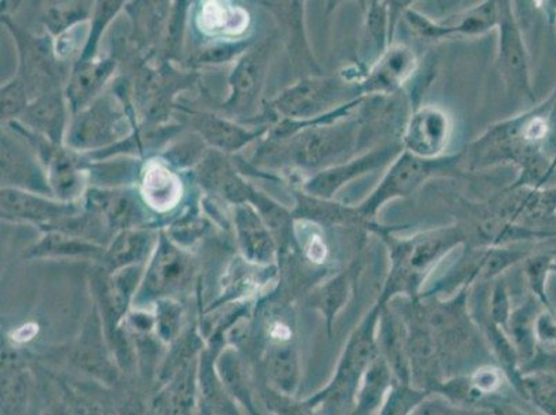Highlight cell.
<instances>
[{
	"instance_id": "obj_1",
	"label": "cell",
	"mask_w": 556,
	"mask_h": 415,
	"mask_svg": "<svg viewBox=\"0 0 556 415\" xmlns=\"http://www.w3.org/2000/svg\"><path fill=\"white\" fill-rule=\"evenodd\" d=\"M462 241L464 232L457 227L429 231L409 240H392L393 267L379 303L383 305L389 297L396 293H416L428 273Z\"/></svg>"
},
{
	"instance_id": "obj_2",
	"label": "cell",
	"mask_w": 556,
	"mask_h": 415,
	"mask_svg": "<svg viewBox=\"0 0 556 415\" xmlns=\"http://www.w3.org/2000/svg\"><path fill=\"white\" fill-rule=\"evenodd\" d=\"M383 306L386 305L378 303L349 339L345 352L338 364L336 377L326 391L315 399V402L325 403L323 406H326L331 414L341 415L345 410L355 407L364 376L379 356L377 328Z\"/></svg>"
},
{
	"instance_id": "obj_3",
	"label": "cell",
	"mask_w": 556,
	"mask_h": 415,
	"mask_svg": "<svg viewBox=\"0 0 556 415\" xmlns=\"http://www.w3.org/2000/svg\"><path fill=\"white\" fill-rule=\"evenodd\" d=\"M362 101L363 99L349 101L331 113L300 124L301 128L302 126L306 128L288 144L286 151L288 160L303 168H321V166L331 165L333 161L351 151L355 141L356 126L351 123L336 125L332 123L348 115L349 111L355 109Z\"/></svg>"
},
{
	"instance_id": "obj_4",
	"label": "cell",
	"mask_w": 556,
	"mask_h": 415,
	"mask_svg": "<svg viewBox=\"0 0 556 415\" xmlns=\"http://www.w3.org/2000/svg\"><path fill=\"white\" fill-rule=\"evenodd\" d=\"M459 159H462V154L447 156V159L426 160L404 150L401 159L393 162L391 169L372 196L357 208L358 214L363 219L372 217L386 202L397 199V197L413 194L429 177L437 175L438 172L452 168Z\"/></svg>"
},
{
	"instance_id": "obj_5",
	"label": "cell",
	"mask_w": 556,
	"mask_h": 415,
	"mask_svg": "<svg viewBox=\"0 0 556 415\" xmlns=\"http://www.w3.org/2000/svg\"><path fill=\"white\" fill-rule=\"evenodd\" d=\"M128 129V121L118 105L111 99H101L75 121L68 143L77 149L104 146L124 138Z\"/></svg>"
},
{
	"instance_id": "obj_6",
	"label": "cell",
	"mask_w": 556,
	"mask_h": 415,
	"mask_svg": "<svg viewBox=\"0 0 556 415\" xmlns=\"http://www.w3.org/2000/svg\"><path fill=\"white\" fill-rule=\"evenodd\" d=\"M342 95L336 79H306L278 96L273 108L288 118L315 120Z\"/></svg>"
},
{
	"instance_id": "obj_7",
	"label": "cell",
	"mask_w": 556,
	"mask_h": 415,
	"mask_svg": "<svg viewBox=\"0 0 556 415\" xmlns=\"http://www.w3.org/2000/svg\"><path fill=\"white\" fill-rule=\"evenodd\" d=\"M500 25V65L504 77L515 89L520 90L529 99H534L530 85L528 53H526L522 34L515 20L509 3H498Z\"/></svg>"
},
{
	"instance_id": "obj_8",
	"label": "cell",
	"mask_w": 556,
	"mask_h": 415,
	"mask_svg": "<svg viewBox=\"0 0 556 415\" xmlns=\"http://www.w3.org/2000/svg\"><path fill=\"white\" fill-rule=\"evenodd\" d=\"M452 136V123L444 111L427 105L414 113L404 131L406 151L419 159L433 160L446 149Z\"/></svg>"
},
{
	"instance_id": "obj_9",
	"label": "cell",
	"mask_w": 556,
	"mask_h": 415,
	"mask_svg": "<svg viewBox=\"0 0 556 415\" xmlns=\"http://www.w3.org/2000/svg\"><path fill=\"white\" fill-rule=\"evenodd\" d=\"M399 151H401L399 144L382 147V149L374 150L370 154L362 155L361 159L348 162V164L318 172L315 177L307 181L305 191L311 197H316V199L330 200L349 181L387 165L399 154Z\"/></svg>"
},
{
	"instance_id": "obj_10",
	"label": "cell",
	"mask_w": 556,
	"mask_h": 415,
	"mask_svg": "<svg viewBox=\"0 0 556 415\" xmlns=\"http://www.w3.org/2000/svg\"><path fill=\"white\" fill-rule=\"evenodd\" d=\"M406 18L414 32L422 38L439 39L454 34L478 35L489 32L497 24L498 7L494 2L484 3L465 16L458 17V23L450 20L446 24H434L414 10H407Z\"/></svg>"
},
{
	"instance_id": "obj_11",
	"label": "cell",
	"mask_w": 556,
	"mask_h": 415,
	"mask_svg": "<svg viewBox=\"0 0 556 415\" xmlns=\"http://www.w3.org/2000/svg\"><path fill=\"white\" fill-rule=\"evenodd\" d=\"M75 214L73 206L55 204L40 197L14 189L2 190V216L7 219H25L38 224H52L70 219Z\"/></svg>"
},
{
	"instance_id": "obj_12",
	"label": "cell",
	"mask_w": 556,
	"mask_h": 415,
	"mask_svg": "<svg viewBox=\"0 0 556 415\" xmlns=\"http://www.w3.org/2000/svg\"><path fill=\"white\" fill-rule=\"evenodd\" d=\"M267 54H269V47L261 45L260 48L248 53L237 65L230 80L232 92L229 108L240 111L254 103L260 93L263 77H265Z\"/></svg>"
},
{
	"instance_id": "obj_13",
	"label": "cell",
	"mask_w": 556,
	"mask_h": 415,
	"mask_svg": "<svg viewBox=\"0 0 556 415\" xmlns=\"http://www.w3.org/2000/svg\"><path fill=\"white\" fill-rule=\"evenodd\" d=\"M416 64V55L413 54L412 50L404 47L389 49L379 59L367 80H364L362 88L366 92L393 90L413 74Z\"/></svg>"
},
{
	"instance_id": "obj_14",
	"label": "cell",
	"mask_w": 556,
	"mask_h": 415,
	"mask_svg": "<svg viewBox=\"0 0 556 415\" xmlns=\"http://www.w3.org/2000/svg\"><path fill=\"white\" fill-rule=\"evenodd\" d=\"M184 186L178 175L164 165L149 166L141 184V194L149 206L159 212H166L178 205Z\"/></svg>"
},
{
	"instance_id": "obj_15",
	"label": "cell",
	"mask_w": 556,
	"mask_h": 415,
	"mask_svg": "<svg viewBox=\"0 0 556 415\" xmlns=\"http://www.w3.org/2000/svg\"><path fill=\"white\" fill-rule=\"evenodd\" d=\"M2 180L13 181L29 189L47 191V181L28 153L22 146L4 136L2 139Z\"/></svg>"
},
{
	"instance_id": "obj_16",
	"label": "cell",
	"mask_w": 556,
	"mask_h": 415,
	"mask_svg": "<svg viewBox=\"0 0 556 415\" xmlns=\"http://www.w3.org/2000/svg\"><path fill=\"white\" fill-rule=\"evenodd\" d=\"M540 313L538 302L534 301H528L510 313L507 327L510 342L517 351L519 362L525 363V367L538 356L539 342L535 337V322H538Z\"/></svg>"
},
{
	"instance_id": "obj_17",
	"label": "cell",
	"mask_w": 556,
	"mask_h": 415,
	"mask_svg": "<svg viewBox=\"0 0 556 415\" xmlns=\"http://www.w3.org/2000/svg\"><path fill=\"white\" fill-rule=\"evenodd\" d=\"M392 374L386 359L379 354L364 376L357 393V406L351 415H372L381 407L392 389Z\"/></svg>"
},
{
	"instance_id": "obj_18",
	"label": "cell",
	"mask_w": 556,
	"mask_h": 415,
	"mask_svg": "<svg viewBox=\"0 0 556 415\" xmlns=\"http://www.w3.org/2000/svg\"><path fill=\"white\" fill-rule=\"evenodd\" d=\"M236 224L245 254L256 262L270 260L273 241L260 215L250 206L240 205L237 208Z\"/></svg>"
},
{
	"instance_id": "obj_19",
	"label": "cell",
	"mask_w": 556,
	"mask_h": 415,
	"mask_svg": "<svg viewBox=\"0 0 556 415\" xmlns=\"http://www.w3.org/2000/svg\"><path fill=\"white\" fill-rule=\"evenodd\" d=\"M89 204L108 217L110 224L115 227L126 229L139 224L141 219L138 201L129 192L92 191L89 194Z\"/></svg>"
},
{
	"instance_id": "obj_20",
	"label": "cell",
	"mask_w": 556,
	"mask_h": 415,
	"mask_svg": "<svg viewBox=\"0 0 556 415\" xmlns=\"http://www.w3.org/2000/svg\"><path fill=\"white\" fill-rule=\"evenodd\" d=\"M199 24L205 33L239 35L245 32L250 16L241 8L222 2H206L201 9Z\"/></svg>"
},
{
	"instance_id": "obj_21",
	"label": "cell",
	"mask_w": 556,
	"mask_h": 415,
	"mask_svg": "<svg viewBox=\"0 0 556 415\" xmlns=\"http://www.w3.org/2000/svg\"><path fill=\"white\" fill-rule=\"evenodd\" d=\"M515 388L544 415H556V374L553 372L532 369L520 374Z\"/></svg>"
},
{
	"instance_id": "obj_22",
	"label": "cell",
	"mask_w": 556,
	"mask_h": 415,
	"mask_svg": "<svg viewBox=\"0 0 556 415\" xmlns=\"http://www.w3.org/2000/svg\"><path fill=\"white\" fill-rule=\"evenodd\" d=\"M193 124L206 140L224 150L240 149L255 136L212 115H197L193 118Z\"/></svg>"
},
{
	"instance_id": "obj_23",
	"label": "cell",
	"mask_w": 556,
	"mask_h": 415,
	"mask_svg": "<svg viewBox=\"0 0 556 415\" xmlns=\"http://www.w3.org/2000/svg\"><path fill=\"white\" fill-rule=\"evenodd\" d=\"M25 121L34 129L43 131L50 139L58 140L64 123V108L58 95H47L25 109Z\"/></svg>"
},
{
	"instance_id": "obj_24",
	"label": "cell",
	"mask_w": 556,
	"mask_h": 415,
	"mask_svg": "<svg viewBox=\"0 0 556 415\" xmlns=\"http://www.w3.org/2000/svg\"><path fill=\"white\" fill-rule=\"evenodd\" d=\"M114 64L111 62H101L98 64H86L74 74L68 88V98L77 110L86 101L93 98L99 92L101 85L110 77Z\"/></svg>"
},
{
	"instance_id": "obj_25",
	"label": "cell",
	"mask_w": 556,
	"mask_h": 415,
	"mask_svg": "<svg viewBox=\"0 0 556 415\" xmlns=\"http://www.w3.org/2000/svg\"><path fill=\"white\" fill-rule=\"evenodd\" d=\"M50 184L60 199L70 200L78 194L83 187V177L75 168V161L68 155L55 153L49 156Z\"/></svg>"
},
{
	"instance_id": "obj_26",
	"label": "cell",
	"mask_w": 556,
	"mask_h": 415,
	"mask_svg": "<svg viewBox=\"0 0 556 415\" xmlns=\"http://www.w3.org/2000/svg\"><path fill=\"white\" fill-rule=\"evenodd\" d=\"M352 276L351 272L342 273V275L333 278L318 293V306L327 316L328 328H331L333 317L341 311L351 295Z\"/></svg>"
},
{
	"instance_id": "obj_27",
	"label": "cell",
	"mask_w": 556,
	"mask_h": 415,
	"mask_svg": "<svg viewBox=\"0 0 556 415\" xmlns=\"http://www.w3.org/2000/svg\"><path fill=\"white\" fill-rule=\"evenodd\" d=\"M555 261V255L543 254L529 257L525 263L526 276H528L529 286L532 288L534 297L538 298L541 305L547 306V311L553 313L555 311L551 306L547 288L545 287H547V278L549 273L553 272Z\"/></svg>"
},
{
	"instance_id": "obj_28",
	"label": "cell",
	"mask_w": 556,
	"mask_h": 415,
	"mask_svg": "<svg viewBox=\"0 0 556 415\" xmlns=\"http://www.w3.org/2000/svg\"><path fill=\"white\" fill-rule=\"evenodd\" d=\"M428 397H431V393L424 389L418 391L409 388L408 385L399 383L388 393L379 415H409Z\"/></svg>"
},
{
	"instance_id": "obj_29",
	"label": "cell",
	"mask_w": 556,
	"mask_h": 415,
	"mask_svg": "<svg viewBox=\"0 0 556 415\" xmlns=\"http://www.w3.org/2000/svg\"><path fill=\"white\" fill-rule=\"evenodd\" d=\"M151 236L144 231H124L116 237L110 250V260L114 263H126L139 260L150 246Z\"/></svg>"
},
{
	"instance_id": "obj_30",
	"label": "cell",
	"mask_w": 556,
	"mask_h": 415,
	"mask_svg": "<svg viewBox=\"0 0 556 415\" xmlns=\"http://www.w3.org/2000/svg\"><path fill=\"white\" fill-rule=\"evenodd\" d=\"M504 383V374L498 368L482 367L477 369L471 377L468 378L469 393L471 400L482 399L488 394H494L502 389Z\"/></svg>"
},
{
	"instance_id": "obj_31",
	"label": "cell",
	"mask_w": 556,
	"mask_h": 415,
	"mask_svg": "<svg viewBox=\"0 0 556 415\" xmlns=\"http://www.w3.org/2000/svg\"><path fill=\"white\" fill-rule=\"evenodd\" d=\"M93 246L84 241L74 240L73 237L50 235L37 247V254H88L96 252Z\"/></svg>"
},
{
	"instance_id": "obj_32",
	"label": "cell",
	"mask_w": 556,
	"mask_h": 415,
	"mask_svg": "<svg viewBox=\"0 0 556 415\" xmlns=\"http://www.w3.org/2000/svg\"><path fill=\"white\" fill-rule=\"evenodd\" d=\"M300 226L302 227L300 237L303 239V247H305L307 257L316 263L325 262L327 246L320 226L311 221H303Z\"/></svg>"
},
{
	"instance_id": "obj_33",
	"label": "cell",
	"mask_w": 556,
	"mask_h": 415,
	"mask_svg": "<svg viewBox=\"0 0 556 415\" xmlns=\"http://www.w3.org/2000/svg\"><path fill=\"white\" fill-rule=\"evenodd\" d=\"M367 27L378 52H383L388 34V7L386 2H372L368 7Z\"/></svg>"
},
{
	"instance_id": "obj_34",
	"label": "cell",
	"mask_w": 556,
	"mask_h": 415,
	"mask_svg": "<svg viewBox=\"0 0 556 415\" xmlns=\"http://www.w3.org/2000/svg\"><path fill=\"white\" fill-rule=\"evenodd\" d=\"M409 415H493L483 410H467L454 406L442 398L428 397Z\"/></svg>"
},
{
	"instance_id": "obj_35",
	"label": "cell",
	"mask_w": 556,
	"mask_h": 415,
	"mask_svg": "<svg viewBox=\"0 0 556 415\" xmlns=\"http://www.w3.org/2000/svg\"><path fill=\"white\" fill-rule=\"evenodd\" d=\"M510 313H513V311H510L507 287H505L504 282L502 281L494 287L492 300H490V323L494 324V326L503 328L505 331L508 327Z\"/></svg>"
},
{
	"instance_id": "obj_36",
	"label": "cell",
	"mask_w": 556,
	"mask_h": 415,
	"mask_svg": "<svg viewBox=\"0 0 556 415\" xmlns=\"http://www.w3.org/2000/svg\"><path fill=\"white\" fill-rule=\"evenodd\" d=\"M27 96L22 83H12L2 90V115L9 116L22 113L27 108Z\"/></svg>"
},
{
	"instance_id": "obj_37",
	"label": "cell",
	"mask_w": 556,
	"mask_h": 415,
	"mask_svg": "<svg viewBox=\"0 0 556 415\" xmlns=\"http://www.w3.org/2000/svg\"><path fill=\"white\" fill-rule=\"evenodd\" d=\"M535 337L541 345L549 349L548 353L556 352V313H540L535 322Z\"/></svg>"
},
{
	"instance_id": "obj_38",
	"label": "cell",
	"mask_w": 556,
	"mask_h": 415,
	"mask_svg": "<svg viewBox=\"0 0 556 415\" xmlns=\"http://www.w3.org/2000/svg\"><path fill=\"white\" fill-rule=\"evenodd\" d=\"M85 23L77 25V27L71 28L67 33H64L62 37L58 39V45H55V52H58L59 58H70L71 54L77 52L80 43L79 39L85 38Z\"/></svg>"
},
{
	"instance_id": "obj_39",
	"label": "cell",
	"mask_w": 556,
	"mask_h": 415,
	"mask_svg": "<svg viewBox=\"0 0 556 415\" xmlns=\"http://www.w3.org/2000/svg\"><path fill=\"white\" fill-rule=\"evenodd\" d=\"M239 47H229L226 45L224 48L211 49L204 55H202L201 60H204L206 63H219L225 62V60L231 59V55L237 53Z\"/></svg>"
},
{
	"instance_id": "obj_40",
	"label": "cell",
	"mask_w": 556,
	"mask_h": 415,
	"mask_svg": "<svg viewBox=\"0 0 556 415\" xmlns=\"http://www.w3.org/2000/svg\"><path fill=\"white\" fill-rule=\"evenodd\" d=\"M525 368H528L529 372H532V369H548V372L556 374V361L549 354L541 353Z\"/></svg>"
},
{
	"instance_id": "obj_41",
	"label": "cell",
	"mask_w": 556,
	"mask_h": 415,
	"mask_svg": "<svg viewBox=\"0 0 556 415\" xmlns=\"http://www.w3.org/2000/svg\"><path fill=\"white\" fill-rule=\"evenodd\" d=\"M38 326L35 324H27V326L20 327L18 330L14 331L13 339H16L17 342H25L33 339L37 336Z\"/></svg>"
},
{
	"instance_id": "obj_42",
	"label": "cell",
	"mask_w": 556,
	"mask_h": 415,
	"mask_svg": "<svg viewBox=\"0 0 556 415\" xmlns=\"http://www.w3.org/2000/svg\"><path fill=\"white\" fill-rule=\"evenodd\" d=\"M547 354H549V356L555 359V361H556V352L555 353H547Z\"/></svg>"
}]
</instances>
